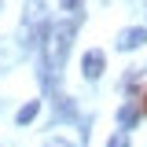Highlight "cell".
<instances>
[{"label":"cell","instance_id":"cell-7","mask_svg":"<svg viewBox=\"0 0 147 147\" xmlns=\"http://www.w3.org/2000/svg\"><path fill=\"white\" fill-rule=\"evenodd\" d=\"M63 7L66 11H81V0H63Z\"/></svg>","mask_w":147,"mask_h":147},{"label":"cell","instance_id":"cell-3","mask_svg":"<svg viewBox=\"0 0 147 147\" xmlns=\"http://www.w3.org/2000/svg\"><path fill=\"white\" fill-rule=\"evenodd\" d=\"M144 40H147V30L144 26H132V30H121V33H118V48L129 52V48H140Z\"/></svg>","mask_w":147,"mask_h":147},{"label":"cell","instance_id":"cell-4","mask_svg":"<svg viewBox=\"0 0 147 147\" xmlns=\"http://www.w3.org/2000/svg\"><path fill=\"white\" fill-rule=\"evenodd\" d=\"M37 110H40V103H37V99H33V103H26V107L18 110V125H30V121L37 118Z\"/></svg>","mask_w":147,"mask_h":147},{"label":"cell","instance_id":"cell-9","mask_svg":"<svg viewBox=\"0 0 147 147\" xmlns=\"http://www.w3.org/2000/svg\"><path fill=\"white\" fill-rule=\"evenodd\" d=\"M0 4H4V0H0Z\"/></svg>","mask_w":147,"mask_h":147},{"label":"cell","instance_id":"cell-5","mask_svg":"<svg viewBox=\"0 0 147 147\" xmlns=\"http://www.w3.org/2000/svg\"><path fill=\"white\" fill-rule=\"evenodd\" d=\"M107 147H129V132L121 129V132H118V136H114V140H110Z\"/></svg>","mask_w":147,"mask_h":147},{"label":"cell","instance_id":"cell-2","mask_svg":"<svg viewBox=\"0 0 147 147\" xmlns=\"http://www.w3.org/2000/svg\"><path fill=\"white\" fill-rule=\"evenodd\" d=\"M81 70H85V77H88V81H96L99 74L107 70V55H103V48H92V52H85V59H81Z\"/></svg>","mask_w":147,"mask_h":147},{"label":"cell","instance_id":"cell-6","mask_svg":"<svg viewBox=\"0 0 147 147\" xmlns=\"http://www.w3.org/2000/svg\"><path fill=\"white\" fill-rule=\"evenodd\" d=\"M44 147H74V144L63 140V136H52V140H44Z\"/></svg>","mask_w":147,"mask_h":147},{"label":"cell","instance_id":"cell-1","mask_svg":"<svg viewBox=\"0 0 147 147\" xmlns=\"http://www.w3.org/2000/svg\"><path fill=\"white\" fill-rule=\"evenodd\" d=\"M70 40H74V26L70 22H55L48 37H44V63H48V70L59 74L66 66V52H70Z\"/></svg>","mask_w":147,"mask_h":147},{"label":"cell","instance_id":"cell-8","mask_svg":"<svg viewBox=\"0 0 147 147\" xmlns=\"http://www.w3.org/2000/svg\"><path fill=\"white\" fill-rule=\"evenodd\" d=\"M140 114H147V88H144V96H140Z\"/></svg>","mask_w":147,"mask_h":147}]
</instances>
